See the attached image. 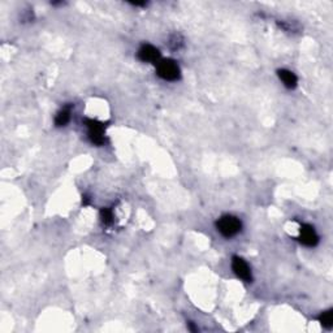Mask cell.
Returning <instances> with one entry per match:
<instances>
[{
  "instance_id": "cell-1",
  "label": "cell",
  "mask_w": 333,
  "mask_h": 333,
  "mask_svg": "<svg viewBox=\"0 0 333 333\" xmlns=\"http://www.w3.org/2000/svg\"><path fill=\"white\" fill-rule=\"evenodd\" d=\"M217 230L224 236V237H233L237 235L242 228V224L240 219L232 215H225L220 217L216 223Z\"/></svg>"
},
{
  "instance_id": "cell-2",
  "label": "cell",
  "mask_w": 333,
  "mask_h": 333,
  "mask_svg": "<svg viewBox=\"0 0 333 333\" xmlns=\"http://www.w3.org/2000/svg\"><path fill=\"white\" fill-rule=\"evenodd\" d=\"M158 76L165 81H176L180 78V68L173 60H163L158 64Z\"/></svg>"
},
{
  "instance_id": "cell-3",
  "label": "cell",
  "mask_w": 333,
  "mask_h": 333,
  "mask_svg": "<svg viewBox=\"0 0 333 333\" xmlns=\"http://www.w3.org/2000/svg\"><path fill=\"white\" fill-rule=\"evenodd\" d=\"M89 129V138L92 143L101 146L104 143V125L96 120H85Z\"/></svg>"
},
{
  "instance_id": "cell-4",
  "label": "cell",
  "mask_w": 333,
  "mask_h": 333,
  "mask_svg": "<svg viewBox=\"0 0 333 333\" xmlns=\"http://www.w3.org/2000/svg\"><path fill=\"white\" fill-rule=\"evenodd\" d=\"M232 268L235 271V274L237 275L240 279H242L246 283H251L253 276H251V271L250 267L247 265V263L245 262L244 259L240 258V256H233L232 260Z\"/></svg>"
},
{
  "instance_id": "cell-5",
  "label": "cell",
  "mask_w": 333,
  "mask_h": 333,
  "mask_svg": "<svg viewBox=\"0 0 333 333\" xmlns=\"http://www.w3.org/2000/svg\"><path fill=\"white\" fill-rule=\"evenodd\" d=\"M299 241L306 246H315L319 241V237L316 235L315 229L311 225L304 224L299 229Z\"/></svg>"
},
{
  "instance_id": "cell-6",
  "label": "cell",
  "mask_w": 333,
  "mask_h": 333,
  "mask_svg": "<svg viewBox=\"0 0 333 333\" xmlns=\"http://www.w3.org/2000/svg\"><path fill=\"white\" fill-rule=\"evenodd\" d=\"M138 57L145 62H155L158 61L160 57V52L158 48H155L151 45H143L138 51Z\"/></svg>"
},
{
  "instance_id": "cell-7",
  "label": "cell",
  "mask_w": 333,
  "mask_h": 333,
  "mask_svg": "<svg viewBox=\"0 0 333 333\" xmlns=\"http://www.w3.org/2000/svg\"><path fill=\"white\" fill-rule=\"evenodd\" d=\"M277 75L288 89H294L297 86V77H295L293 72L286 71V69H280V71H277Z\"/></svg>"
},
{
  "instance_id": "cell-8",
  "label": "cell",
  "mask_w": 333,
  "mask_h": 333,
  "mask_svg": "<svg viewBox=\"0 0 333 333\" xmlns=\"http://www.w3.org/2000/svg\"><path fill=\"white\" fill-rule=\"evenodd\" d=\"M69 120H71V107L68 106V107L62 108L57 113L56 117H55V124H56V126H64V125L68 124Z\"/></svg>"
},
{
  "instance_id": "cell-9",
  "label": "cell",
  "mask_w": 333,
  "mask_h": 333,
  "mask_svg": "<svg viewBox=\"0 0 333 333\" xmlns=\"http://www.w3.org/2000/svg\"><path fill=\"white\" fill-rule=\"evenodd\" d=\"M320 323L323 324V327L330 328L333 325V318H332V310L329 311H325L321 314L320 316Z\"/></svg>"
},
{
  "instance_id": "cell-10",
  "label": "cell",
  "mask_w": 333,
  "mask_h": 333,
  "mask_svg": "<svg viewBox=\"0 0 333 333\" xmlns=\"http://www.w3.org/2000/svg\"><path fill=\"white\" fill-rule=\"evenodd\" d=\"M101 215H102V220H103L104 224H111V223H112L113 215H112V211H111L110 208H104V210H102Z\"/></svg>"
}]
</instances>
